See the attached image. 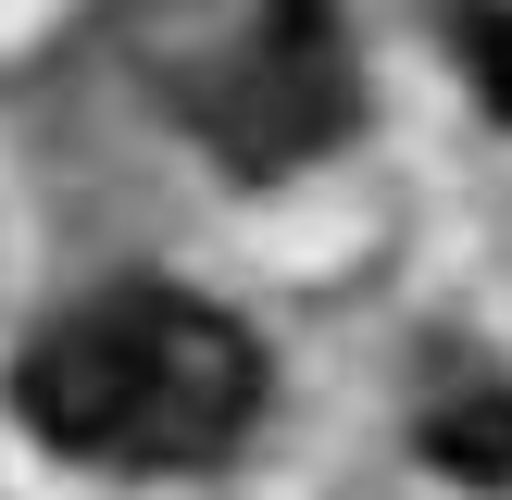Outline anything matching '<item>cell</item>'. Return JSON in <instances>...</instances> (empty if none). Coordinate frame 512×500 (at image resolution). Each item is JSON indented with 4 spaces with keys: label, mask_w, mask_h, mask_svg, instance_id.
I'll return each mask as SVG.
<instances>
[{
    "label": "cell",
    "mask_w": 512,
    "mask_h": 500,
    "mask_svg": "<svg viewBox=\"0 0 512 500\" xmlns=\"http://www.w3.org/2000/svg\"><path fill=\"white\" fill-rule=\"evenodd\" d=\"M13 413L38 425L63 463L113 475H175L250 438L263 413V350L238 313L188 288H100L75 313H50L13 363Z\"/></svg>",
    "instance_id": "cell-1"
},
{
    "label": "cell",
    "mask_w": 512,
    "mask_h": 500,
    "mask_svg": "<svg viewBox=\"0 0 512 500\" xmlns=\"http://www.w3.org/2000/svg\"><path fill=\"white\" fill-rule=\"evenodd\" d=\"M113 38L138 88L238 175H288L350 125L338 0H113Z\"/></svg>",
    "instance_id": "cell-2"
},
{
    "label": "cell",
    "mask_w": 512,
    "mask_h": 500,
    "mask_svg": "<svg viewBox=\"0 0 512 500\" xmlns=\"http://www.w3.org/2000/svg\"><path fill=\"white\" fill-rule=\"evenodd\" d=\"M425 463H438L450 488H512V388L438 400V413H425Z\"/></svg>",
    "instance_id": "cell-3"
},
{
    "label": "cell",
    "mask_w": 512,
    "mask_h": 500,
    "mask_svg": "<svg viewBox=\"0 0 512 500\" xmlns=\"http://www.w3.org/2000/svg\"><path fill=\"white\" fill-rule=\"evenodd\" d=\"M463 38H475V88L512 100V13H463Z\"/></svg>",
    "instance_id": "cell-4"
}]
</instances>
